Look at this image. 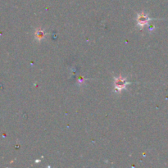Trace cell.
Instances as JSON below:
<instances>
[{"instance_id": "cell-1", "label": "cell", "mask_w": 168, "mask_h": 168, "mask_svg": "<svg viewBox=\"0 0 168 168\" xmlns=\"http://www.w3.org/2000/svg\"><path fill=\"white\" fill-rule=\"evenodd\" d=\"M129 84L126 80V78L119 76L114 77V90L116 94H121V91L126 89V86Z\"/></svg>"}, {"instance_id": "cell-2", "label": "cell", "mask_w": 168, "mask_h": 168, "mask_svg": "<svg viewBox=\"0 0 168 168\" xmlns=\"http://www.w3.org/2000/svg\"><path fill=\"white\" fill-rule=\"evenodd\" d=\"M152 20L153 19L149 17L148 14H145L143 12H142L140 13H139L136 17V25L142 30L145 25H149V22Z\"/></svg>"}, {"instance_id": "cell-3", "label": "cell", "mask_w": 168, "mask_h": 168, "mask_svg": "<svg viewBox=\"0 0 168 168\" xmlns=\"http://www.w3.org/2000/svg\"><path fill=\"white\" fill-rule=\"evenodd\" d=\"M45 36H46V33H45L44 30H43L41 28H39V29H37L35 30V38L38 42H40L41 40H43L45 38Z\"/></svg>"}]
</instances>
